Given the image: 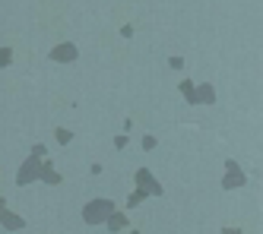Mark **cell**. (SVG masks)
<instances>
[{
    "label": "cell",
    "instance_id": "cell-1",
    "mask_svg": "<svg viewBox=\"0 0 263 234\" xmlns=\"http://www.w3.org/2000/svg\"><path fill=\"white\" fill-rule=\"evenodd\" d=\"M54 57H58V61H67V57H73V48H58Z\"/></svg>",
    "mask_w": 263,
    "mask_h": 234
}]
</instances>
